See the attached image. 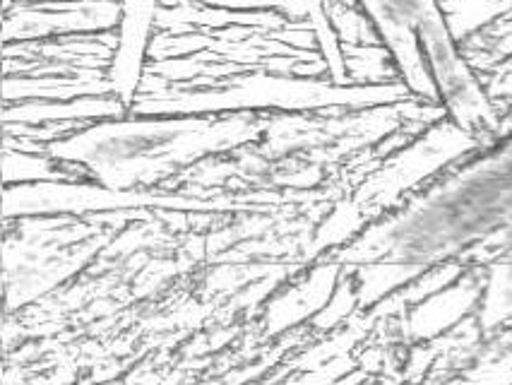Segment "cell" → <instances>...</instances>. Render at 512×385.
<instances>
[{
  "label": "cell",
  "mask_w": 512,
  "mask_h": 385,
  "mask_svg": "<svg viewBox=\"0 0 512 385\" xmlns=\"http://www.w3.org/2000/svg\"><path fill=\"white\" fill-rule=\"evenodd\" d=\"M385 44L416 92L440 94L467 130H493L496 114L457 56L436 0H363Z\"/></svg>",
  "instance_id": "1"
},
{
  "label": "cell",
  "mask_w": 512,
  "mask_h": 385,
  "mask_svg": "<svg viewBox=\"0 0 512 385\" xmlns=\"http://www.w3.org/2000/svg\"><path fill=\"white\" fill-rule=\"evenodd\" d=\"M154 10H157V0H123L121 34H118V49L109 73L111 90L123 104H133L135 92H138Z\"/></svg>",
  "instance_id": "2"
}]
</instances>
